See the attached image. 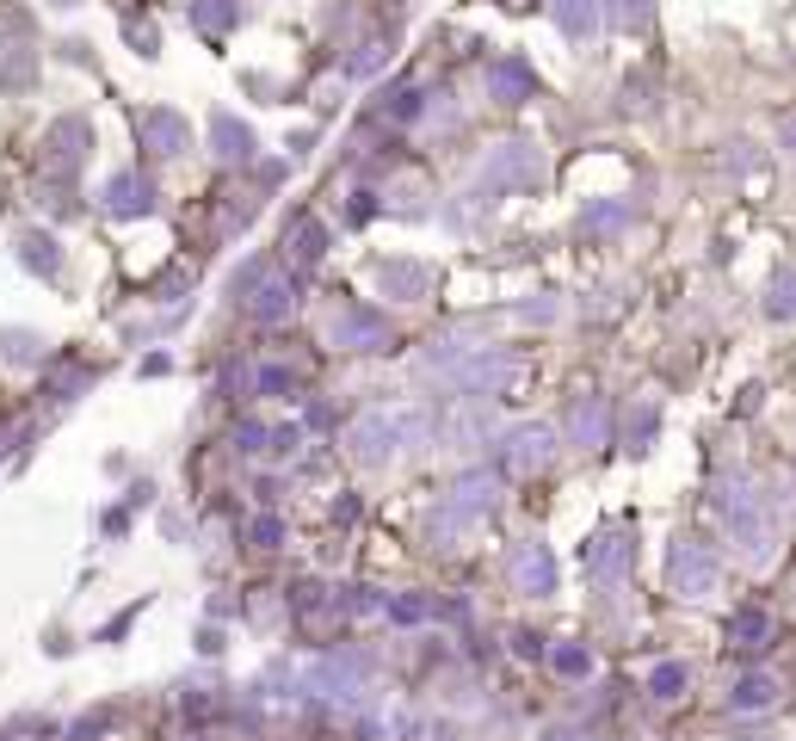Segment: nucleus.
Listing matches in <instances>:
<instances>
[{"instance_id":"nucleus-1","label":"nucleus","mask_w":796,"mask_h":741,"mask_svg":"<svg viewBox=\"0 0 796 741\" xmlns=\"http://www.w3.org/2000/svg\"><path fill=\"white\" fill-rule=\"evenodd\" d=\"M432 433H439L432 408H377V414H358L346 427V451L358 464H389L402 451H420Z\"/></svg>"},{"instance_id":"nucleus-2","label":"nucleus","mask_w":796,"mask_h":741,"mask_svg":"<svg viewBox=\"0 0 796 741\" xmlns=\"http://www.w3.org/2000/svg\"><path fill=\"white\" fill-rule=\"evenodd\" d=\"M426 371L445 377L451 396H500L519 377L513 352H488V346H457V340H432V352L420 359Z\"/></svg>"},{"instance_id":"nucleus-3","label":"nucleus","mask_w":796,"mask_h":741,"mask_svg":"<svg viewBox=\"0 0 796 741\" xmlns=\"http://www.w3.org/2000/svg\"><path fill=\"white\" fill-rule=\"evenodd\" d=\"M500 507V482L488 476V470H476V476H463L451 494H445V507L432 513V550H451L469 525H482L488 513Z\"/></svg>"},{"instance_id":"nucleus-4","label":"nucleus","mask_w":796,"mask_h":741,"mask_svg":"<svg viewBox=\"0 0 796 741\" xmlns=\"http://www.w3.org/2000/svg\"><path fill=\"white\" fill-rule=\"evenodd\" d=\"M544 180V149L537 143H500L482 167H476V186H469V204H500V192H519Z\"/></svg>"},{"instance_id":"nucleus-5","label":"nucleus","mask_w":796,"mask_h":741,"mask_svg":"<svg viewBox=\"0 0 796 741\" xmlns=\"http://www.w3.org/2000/svg\"><path fill=\"white\" fill-rule=\"evenodd\" d=\"M722 519H729V532H735V544H741L747 556H766V550H772L778 519L766 513V501L753 494V482H747V476L722 482Z\"/></svg>"},{"instance_id":"nucleus-6","label":"nucleus","mask_w":796,"mask_h":741,"mask_svg":"<svg viewBox=\"0 0 796 741\" xmlns=\"http://www.w3.org/2000/svg\"><path fill=\"white\" fill-rule=\"evenodd\" d=\"M235 297L247 303V315H260V322H284V315H291V285H284V278L266 266V260H247L241 272H235Z\"/></svg>"},{"instance_id":"nucleus-7","label":"nucleus","mask_w":796,"mask_h":741,"mask_svg":"<svg viewBox=\"0 0 796 741\" xmlns=\"http://www.w3.org/2000/svg\"><path fill=\"white\" fill-rule=\"evenodd\" d=\"M667 581H673V593H685V599H704V593H716V581H722V562H716L710 544L679 538L673 556H667Z\"/></svg>"},{"instance_id":"nucleus-8","label":"nucleus","mask_w":796,"mask_h":741,"mask_svg":"<svg viewBox=\"0 0 796 741\" xmlns=\"http://www.w3.org/2000/svg\"><path fill=\"white\" fill-rule=\"evenodd\" d=\"M556 457V427H544V420H525V427H513L500 439V464L513 476H537Z\"/></svg>"},{"instance_id":"nucleus-9","label":"nucleus","mask_w":796,"mask_h":741,"mask_svg":"<svg viewBox=\"0 0 796 741\" xmlns=\"http://www.w3.org/2000/svg\"><path fill=\"white\" fill-rule=\"evenodd\" d=\"M630 556H636V538L624 532V525H605V532H593V538L581 544V569H587L593 581H618V575L630 569Z\"/></svg>"},{"instance_id":"nucleus-10","label":"nucleus","mask_w":796,"mask_h":741,"mask_svg":"<svg viewBox=\"0 0 796 741\" xmlns=\"http://www.w3.org/2000/svg\"><path fill=\"white\" fill-rule=\"evenodd\" d=\"M328 334H334V346H352V352H377V346H389V340H395L389 315H383V309H365V303L340 309Z\"/></svg>"},{"instance_id":"nucleus-11","label":"nucleus","mask_w":796,"mask_h":741,"mask_svg":"<svg viewBox=\"0 0 796 741\" xmlns=\"http://www.w3.org/2000/svg\"><path fill=\"white\" fill-rule=\"evenodd\" d=\"M506 581H513V593H525V599H544V593H556V556L531 538V544H519L513 556H506Z\"/></svg>"},{"instance_id":"nucleus-12","label":"nucleus","mask_w":796,"mask_h":741,"mask_svg":"<svg viewBox=\"0 0 796 741\" xmlns=\"http://www.w3.org/2000/svg\"><path fill=\"white\" fill-rule=\"evenodd\" d=\"M142 149H155V155H186L192 149V124L179 118V112H167V105H155V112H142Z\"/></svg>"},{"instance_id":"nucleus-13","label":"nucleus","mask_w":796,"mask_h":741,"mask_svg":"<svg viewBox=\"0 0 796 741\" xmlns=\"http://www.w3.org/2000/svg\"><path fill=\"white\" fill-rule=\"evenodd\" d=\"M377 285H383V297H395V303H420V297L432 291V266H420V260H383V266H377Z\"/></svg>"},{"instance_id":"nucleus-14","label":"nucleus","mask_w":796,"mask_h":741,"mask_svg":"<svg viewBox=\"0 0 796 741\" xmlns=\"http://www.w3.org/2000/svg\"><path fill=\"white\" fill-rule=\"evenodd\" d=\"M531 93H537L531 62H519V56H500V62H488V99H500V105H519V99H531Z\"/></svg>"},{"instance_id":"nucleus-15","label":"nucleus","mask_w":796,"mask_h":741,"mask_svg":"<svg viewBox=\"0 0 796 741\" xmlns=\"http://www.w3.org/2000/svg\"><path fill=\"white\" fill-rule=\"evenodd\" d=\"M556 25H562V38L587 44L593 31L605 25V0H556Z\"/></svg>"},{"instance_id":"nucleus-16","label":"nucleus","mask_w":796,"mask_h":741,"mask_svg":"<svg viewBox=\"0 0 796 741\" xmlns=\"http://www.w3.org/2000/svg\"><path fill=\"white\" fill-rule=\"evenodd\" d=\"M105 210H112V217H142V210H149V180L112 173V180H105Z\"/></svg>"},{"instance_id":"nucleus-17","label":"nucleus","mask_w":796,"mask_h":741,"mask_svg":"<svg viewBox=\"0 0 796 741\" xmlns=\"http://www.w3.org/2000/svg\"><path fill=\"white\" fill-rule=\"evenodd\" d=\"M81 143H93V130H87L81 118H62V124L50 130V155H44V161H50L56 173H68V167L81 161Z\"/></svg>"},{"instance_id":"nucleus-18","label":"nucleus","mask_w":796,"mask_h":741,"mask_svg":"<svg viewBox=\"0 0 796 741\" xmlns=\"http://www.w3.org/2000/svg\"><path fill=\"white\" fill-rule=\"evenodd\" d=\"M210 143H216V155H223V161H247L253 155V130L235 112H216L210 118Z\"/></svg>"},{"instance_id":"nucleus-19","label":"nucleus","mask_w":796,"mask_h":741,"mask_svg":"<svg viewBox=\"0 0 796 741\" xmlns=\"http://www.w3.org/2000/svg\"><path fill=\"white\" fill-rule=\"evenodd\" d=\"M284 247H291V260H297V272H309V266H321V254H328V229H321L315 217H303L291 235H284Z\"/></svg>"},{"instance_id":"nucleus-20","label":"nucleus","mask_w":796,"mask_h":741,"mask_svg":"<svg viewBox=\"0 0 796 741\" xmlns=\"http://www.w3.org/2000/svg\"><path fill=\"white\" fill-rule=\"evenodd\" d=\"M568 427H574V445H605V402L587 396V402H574L568 414Z\"/></svg>"},{"instance_id":"nucleus-21","label":"nucleus","mask_w":796,"mask_h":741,"mask_svg":"<svg viewBox=\"0 0 796 741\" xmlns=\"http://www.w3.org/2000/svg\"><path fill=\"white\" fill-rule=\"evenodd\" d=\"M729 637H735L741 649H766V643H772V612L741 606V612H735V624H729Z\"/></svg>"},{"instance_id":"nucleus-22","label":"nucleus","mask_w":796,"mask_h":741,"mask_svg":"<svg viewBox=\"0 0 796 741\" xmlns=\"http://www.w3.org/2000/svg\"><path fill=\"white\" fill-rule=\"evenodd\" d=\"M772 698H778V680H772V674H741V680H735V692H729L735 711H766Z\"/></svg>"},{"instance_id":"nucleus-23","label":"nucleus","mask_w":796,"mask_h":741,"mask_svg":"<svg viewBox=\"0 0 796 741\" xmlns=\"http://www.w3.org/2000/svg\"><path fill=\"white\" fill-rule=\"evenodd\" d=\"M235 13H241L235 0H192V25H198V31H229Z\"/></svg>"},{"instance_id":"nucleus-24","label":"nucleus","mask_w":796,"mask_h":741,"mask_svg":"<svg viewBox=\"0 0 796 741\" xmlns=\"http://www.w3.org/2000/svg\"><path fill=\"white\" fill-rule=\"evenodd\" d=\"M630 223V204H593V210H581V229L587 235H611V229H624Z\"/></svg>"},{"instance_id":"nucleus-25","label":"nucleus","mask_w":796,"mask_h":741,"mask_svg":"<svg viewBox=\"0 0 796 741\" xmlns=\"http://www.w3.org/2000/svg\"><path fill=\"white\" fill-rule=\"evenodd\" d=\"M766 315H772V322H796V272L772 278V297H766Z\"/></svg>"},{"instance_id":"nucleus-26","label":"nucleus","mask_w":796,"mask_h":741,"mask_svg":"<svg viewBox=\"0 0 796 741\" xmlns=\"http://www.w3.org/2000/svg\"><path fill=\"white\" fill-rule=\"evenodd\" d=\"M19 260H25L31 272H56L62 254H56V241H50V235H25V241H19Z\"/></svg>"},{"instance_id":"nucleus-27","label":"nucleus","mask_w":796,"mask_h":741,"mask_svg":"<svg viewBox=\"0 0 796 741\" xmlns=\"http://www.w3.org/2000/svg\"><path fill=\"white\" fill-rule=\"evenodd\" d=\"M648 692H655V698H679L685 692V661H661L655 674H648Z\"/></svg>"},{"instance_id":"nucleus-28","label":"nucleus","mask_w":796,"mask_h":741,"mask_svg":"<svg viewBox=\"0 0 796 741\" xmlns=\"http://www.w3.org/2000/svg\"><path fill=\"white\" fill-rule=\"evenodd\" d=\"M550 661H556V674H568V680H581V674H593V655H587L581 643H562V649H556Z\"/></svg>"},{"instance_id":"nucleus-29","label":"nucleus","mask_w":796,"mask_h":741,"mask_svg":"<svg viewBox=\"0 0 796 741\" xmlns=\"http://www.w3.org/2000/svg\"><path fill=\"white\" fill-rule=\"evenodd\" d=\"M648 13H655V0H611V19H618L624 31H636V25H648Z\"/></svg>"},{"instance_id":"nucleus-30","label":"nucleus","mask_w":796,"mask_h":741,"mask_svg":"<svg viewBox=\"0 0 796 741\" xmlns=\"http://www.w3.org/2000/svg\"><path fill=\"white\" fill-rule=\"evenodd\" d=\"M655 439V402H642V414H630V451H642Z\"/></svg>"},{"instance_id":"nucleus-31","label":"nucleus","mask_w":796,"mask_h":741,"mask_svg":"<svg viewBox=\"0 0 796 741\" xmlns=\"http://www.w3.org/2000/svg\"><path fill=\"white\" fill-rule=\"evenodd\" d=\"M383 612H389L395 624H420V618H426V606H420V599H389Z\"/></svg>"},{"instance_id":"nucleus-32","label":"nucleus","mask_w":796,"mask_h":741,"mask_svg":"<svg viewBox=\"0 0 796 741\" xmlns=\"http://www.w3.org/2000/svg\"><path fill=\"white\" fill-rule=\"evenodd\" d=\"M278 538H284V525H278V519H253V544H260V550H272Z\"/></svg>"},{"instance_id":"nucleus-33","label":"nucleus","mask_w":796,"mask_h":741,"mask_svg":"<svg viewBox=\"0 0 796 741\" xmlns=\"http://www.w3.org/2000/svg\"><path fill=\"white\" fill-rule=\"evenodd\" d=\"M260 390H266V396H284V390H291V371H278V365L260 371Z\"/></svg>"},{"instance_id":"nucleus-34","label":"nucleus","mask_w":796,"mask_h":741,"mask_svg":"<svg viewBox=\"0 0 796 741\" xmlns=\"http://www.w3.org/2000/svg\"><path fill=\"white\" fill-rule=\"evenodd\" d=\"M266 439H272L266 427H241V433H235V445H241V451H266Z\"/></svg>"},{"instance_id":"nucleus-35","label":"nucleus","mask_w":796,"mask_h":741,"mask_svg":"<svg viewBox=\"0 0 796 741\" xmlns=\"http://www.w3.org/2000/svg\"><path fill=\"white\" fill-rule=\"evenodd\" d=\"M513 649H519L525 661H537V655H544V637H531V630H519V637H513Z\"/></svg>"},{"instance_id":"nucleus-36","label":"nucleus","mask_w":796,"mask_h":741,"mask_svg":"<svg viewBox=\"0 0 796 741\" xmlns=\"http://www.w3.org/2000/svg\"><path fill=\"white\" fill-rule=\"evenodd\" d=\"M7 352H13V359H38V346H31V334H7Z\"/></svg>"},{"instance_id":"nucleus-37","label":"nucleus","mask_w":796,"mask_h":741,"mask_svg":"<svg viewBox=\"0 0 796 741\" xmlns=\"http://www.w3.org/2000/svg\"><path fill=\"white\" fill-rule=\"evenodd\" d=\"M784 149H796V124H784Z\"/></svg>"},{"instance_id":"nucleus-38","label":"nucleus","mask_w":796,"mask_h":741,"mask_svg":"<svg viewBox=\"0 0 796 741\" xmlns=\"http://www.w3.org/2000/svg\"><path fill=\"white\" fill-rule=\"evenodd\" d=\"M550 741H574V735H550Z\"/></svg>"}]
</instances>
